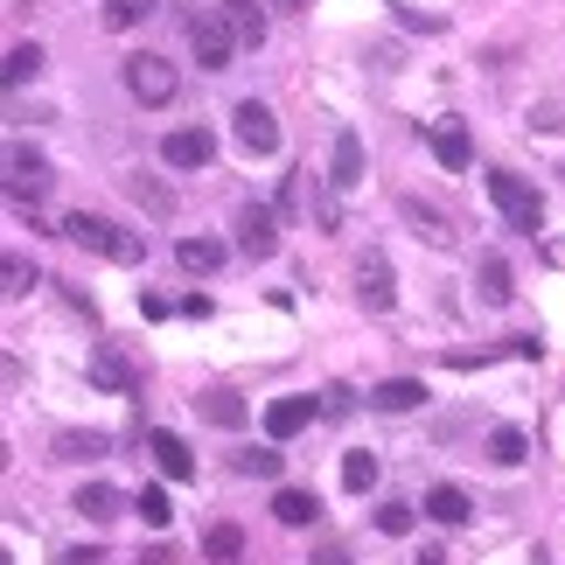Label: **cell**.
<instances>
[{"label":"cell","instance_id":"cell-1","mask_svg":"<svg viewBox=\"0 0 565 565\" xmlns=\"http://www.w3.org/2000/svg\"><path fill=\"white\" fill-rule=\"evenodd\" d=\"M63 237L84 245V252H98V258H113V266H140V258H147V237L140 231H119L113 216H92V210L63 216Z\"/></svg>","mask_w":565,"mask_h":565},{"label":"cell","instance_id":"cell-2","mask_svg":"<svg viewBox=\"0 0 565 565\" xmlns=\"http://www.w3.org/2000/svg\"><path fill=\"white\" fill-rule=\"evenodd\" d=\"M119 84H126V98H134V105H175V92H182L175 63L154 56V50L126 56V63H119Z\"/></svg>","mask_w":565,"mask_h":565},{"label":"cell","instance_id":"cell-3","mask_svg":"<svg viewBox=\"0 0 565 565\" xmlns=\"http://www.w3.org/2000/svg\"><path fill=\"white\" fill-rule=\"evenodd\" d=\"M482 182H489V203L503 210V216H510L516 231H531V237L545 231V195H537V189H531L524 175H510V168H489Z\"/></svg>","mask_w":565,"mask_h":565},{"label":"cell","instance_id":"cell-4","mask_svg":"<svg viewBox=\"0 0 565 565\" xmlns=\"http://www.w3.org/2000/svg\"><path fill=\"white\" fill-rule=\"evenodd\" d=\"M231 134H237L245 154H279V119H273V105H258V98H245L231 113Z\"/></svg>","mask_w":565,"mask_h":565},{"label":"cell","instance_id":"cell-5","mask_svg":"<svg viewBox=\"0 0 565 565\" xmlns=\"http://www.w3.org/2000/svg\"><path fill=\"white\" fill-rule=\"evenodd\" d=\"M433 161L447 168V175H468L475 168V140H468V119H433Z\"/></svg>","mask_w":565,"mask_h":565},{"label":"cell","instance_id":"cell-6","mask_svg":"<svg viewBox=\"0 0 565 565\" xmlns=\"http://www.w3.org/2000/svg\"><path fill=\"white\" fill-rule=\"evenodd\" d=\"M315 412H321V405L308 398V391H287V398H273V405H266V433H273V447H287L294 433H308V426H315Z\"/></svg>","mask_w":565,"mask_h":565},{"label":"cell","instance_id":"cell-7","mask_svg":"<svg viewBox=\"0 0 565 565\" xmlns=\"http://www.w3.org/2000/svg\"><path fill=\"white\" fill-rule=\"evenodd\" d=\"M189 50L203 71H231V50H237V35L224 29V21H210V14H195L189 21Z\"/></svg>","mask_w":565,"mask_h":565},{"label":"cell","instance_id":"cell-8","mask_svg":"<svg viewBox=\"0 0 565 565\" xmlns=\"http://www.w3.org/2000/svg\"><path fill=\"white\" fill-rule=\"evenodd\" d=\"M356 294H363V308H371V315H391L398 279H391V258H384V252H371V258L356 266Z\"/></svg>","mask_w":565,"mask_h":565},{"label":"cell","instance_id":"cell-9","mask_svg":"<svg viewBox=\"0 0 565 565\" xmlns=\"http://www.w3.org/2000/svg\"><path fill=\"white\" fill-rule=\"evenodd\" d=\"M398 216H405V224L426 237L433 252H447V245H454V224H447V210H433L426 195H398Z\"/></svg>","mask_w":565,"mask_h":565},{"label":"cell","instance_id":"cell-10","mask_svg":"<svg viewBox=\"0 0 565 565\" xmlns=\"http://www.w3.org/2000/svg\"><path fill=\"white\" fill-rule=\"evenodd\" d=\"M147 454H154V468L168 475V482H189V475H195V454H189V440H182V433H168V426H154V433H147Z\"/></svg>","mask_w":565,"mask_h":565},{"label":"cell","instance_id":"cell-11","mask_svg":"<svg viewBox=\"0 0 565 565\" xmlns=\"http://www.w3.org/2000/svg\"><path fill=\"white\" fill-rule=\"evenodd\" d=\"M210 154H216V140L203 134V126H175V134L161 140V161L168 168H210Z\"/></svg>","mask_w":565,"mask_h":565},{"label":"cell","instance_id":"cell-12","mask_svg":"<svg viewBox=\"0 0 565 565\" xmlns=\"http://www.w3.org/2000/svg\"><path fill=\"white\" fill-rule=\"evenodd\" d=\"M329 182L335 189H363V134L356 126H342L335 147H329Z\"/></svg>","mask_w":565,"mask_h":565},{"label":"cell","instance_id":"cell-13","mask_svg":"<svg viewBox=\"0 0 565 565\" xmlns=\"http://www.w3.org/2000/svg\"><path fill=\"white\" fill-rule=\"evenodd\" d=\"M237 252L245 258H273L279 252V231H273V210H237Z\"/></svg>","mask_w":565,"mask_h":565},{"label":"cell","instance_id":"cell-14","mask_svg":"<svg viewBox=\"0 0 565 565\" xmlns=\"http://www.w3.org/2000/svg\"><path fill=\"white\" fill-rule=\"evenodd\" d=\"M419 405H426V384L419 377H384V384H371V412H384V419L419 412Z\"/></svg>","mask_w":565,"mask_h":565},{"label":"cell","instance_id":"cell-15","mask_svg":"<svg viewBox=\"0 0 565 565\" xmlns=\"http://www.w3.org/2000/svg\"><path fill=\"white\" fill-rule=\"evenodd\" d=\"M426 516H433V524H447V531H461L468 516H475V503H468L461 482H433L426 489Z\"/></svg>","mask_w":565,"mask_h":565},{"label":"cell","instance_id":"cell-16","mask_svg":"<svg viewBox=\"0 0 565 565\" xmlns=\"http://www.w3.org/2000/svg\"><path fill=\"white\" fill-rule=\"evenodd\" d=\"M92 384H98V391H119V398H126V391H140L134 363H126L113 342H98V350H92Z\"/></svg>","mask_w":565,"mask_h":565},{"label":"cell","instance_id":"cell-17","mask_svg":"<svg viewBox=\"0 0 565 565\" xmlns=\"http://www.w3.org/2000/svg\"><path fill=\"white\" fill-rule=\"evenodd\" d=\"M71 510L84 516V524H113V516L126 510V495H119L113 482H84V489L71 495Z\"/></svg>","mask_w":565,"mask_h":565},{"label":"cell","instance_id":"cell-18","mask_svg":"<svg viewBox=\"0 0 565 565\" xmlns=\"http://www.w3.org/2000/svg\"><path fill=\"white\" fill-rule=\"evenodd\" d=\"M42 182H50V161H42L35 147L14 140V147H8V189H14V195H29V189L42 195Z\"/></svg>","mask_w":565,"mask_h":565},{"label":"cell","instance_id":"cell-19","mask_svg":"<svg viewBox=\"0 0 565 565\" xmlns=\"http://www.w3.org/2000/svg\"><path fill=\"white\" fill-rule=\"evenodd\" d=\"M475 300H482V308H510V300H516L503 258H482V266H475Z\"/></svg>","mask_w":565,"mask_h":565},{"label":"cell","instance_id":"cell-20","mask_svg":"<svg viewBox=\"0 0 565 565\" xmlns=\"http://www.w3.org/2000/svg\"><path fill=\"white\" fill-rule=\"evenodd\" d=\"M224 14H231V35L245 50H266V8L258 0H224Z\"/></svg>","mask_w":565,"mask_h":565},{"label":"cell","instance_id":"cell-21","mask_svg":"<svg viewBox=\"0 0 565 565\" xmlns=\"http://www.w3.org/2000/svg\"><path fill=\"white\" fill-rule=\"evenodd\" d=\"M489 461L495 468H524L531 461V433L524 426H489Z\"/></svg>","mask_w":565,"mask_h":565},{"label":"cell","instance_id":"cell-22","mask_svg":"<svg viewBox=\"0 0 565 565\" xmlns=\"http://www.w3.org/2000/svg\"><path fill=\"white\" fill-rule=\"evenodd\" d=\"M98 454H113V433H84V426L56 433V461H98Z\"/></svg>","mask_w":565,"mask_h":565},{"label":"cell","instance_id":"cell-23","mask_svg":"<svg viewBox=\"0 0 565 565\" xmlns=\"http://www.w3.org/2000/svg\"><path fill=\"white\" fill-rule=\"evenodd\" d=\"M273 516H279V524H294V531H308L315 516H321V503H315L308 489H279L273 495Z\"/></svg>","mask_w":565,"mask_h":565},{"label":"cell","instance_id":"cell-24","mask_svg":"<svg viewBox=\"0 0 565 565\" xmlns=\"http://www.w3.org/2000/svg\"><path fill=\"white\" fill-rule=\"evenodd\" d=\"M342 489H350V495H371V489H377V454H371V447L342 454Z\"/></svg>","mask_w":565,"mask_h":565},{"label":"cell","instance_id":"cell-25","mask_svg":"<svg viewBox=\"0 0 565 565\" xmlns=\"http://www.w3.org/2000/svg\"><path fill=\"white\" fill-rule=\"evenodd\" d=\"M175 258H182V273H216L224 266V245H216V237H182Z\"/></svg>","mask_w":565,"mask_h":565},{"label":"cell","instance_id":"cell-26","mask_svg":"<svg viewBox=\"0 0 565 565\" xmlns=\"http://www.w3.org/2000/svg\"><path fill=\"white\" fill-rule=\"evenodd\" d=\"M134 516H140L147 531H168V516H175V503H168V489H161V482H147V489L134 495Z\"/></svg>","mask_w":565,"mask_h":565},{"label":"cell","instance_id":"cell-27","mask_svg":"<svg viewBox=\"0 0 565 565\" xmlns=\"http://www.w3.org/2000/svg\"><path fill=\"white\" fill-rule=\"evenodd\" d=\"M237 552H245V531H237V524L203 531V558H210V565H237Z\"/></svg>","mask_w":565,"mask_h":565},{"label":"cell","instance_id":"cell-28","mask_svg":"<svg viewBox=\"0 0 565 565\" xmlns=\"http://www.w3.org/2000/svg\"><path fill=\"white\" fill-rule=\"evenodd\" d=\"M35 71H42V42H14V50H8V71H0V77H8V92H21Z\"/></svg>","mask_w":565,"mask_h":565},{"label":"cell","instance_id":"cell-29","mask_svg":"<svg viewBox=\"0 0 565 565\" xmlns=\"http://www.w3.org/2000/svg\"><path fill=\"white\" fill-rule=\"evenodd\" d=\"M195 405H203V412H210L216 426H245V419H252V412H245V398H237V391H203V398H195Z\"/></svg>","mask_w":565,"mask_h":565},{"label":"cell","instance_id":"cell-30","mask_svg":"<svg viewBox=\"0 0 565 565\" xmlns=\"http://www.w3.org/2000/svg\"><path fill=\"white\" fill-rule=\"evenodd\" d=\"M154 14V0H105V29L126 35V29H140V21Z\"/></svg>","mask_w":565,"mask_h":565},{"label":"cell","instance_id":"cell-31","mask_svg":"<svg viewBox=\"0 0 565 565\" xmlns=\"http://www.w3.org/2000/svg\"><path fill=\"white\" fill-rule=\"evenodd\" d=\"M412 524H419V503H398V495H391V503L377 510V531H384V537H405Z\"/></svg>","mask_w":565,"mask_h":565},{"label":"cell","instance_id":"cell-32","mask_svg":"<svg viewBox=\"0 0 565 565\" xmlns=\"http://www.w3.org/2000/svg\"><path fill=\"white\" fill-rule=\"evenodd\" d=\"M237 475H258V482H273V475H279V447H245V454H237Z\"/></svg>","mask_w":565,"mask_h":565},{"label":"cell","instance_id":"cell-33","mask_svg":"<svg viewBox=\"0 0 565 565\" xmlns=\"http://www.w3.org/2000/svg\"><path fill=\"white\" fill-rule=\"evenodd\" d=\"M126 189H134V203H147V210H154V216H168V210H175V195H168L161 182H147V175H134V182H126Z\"/></svg>","mask_w":565,"mask_h":565},{"label":"cell","instance_id":"cell-34","mask_svg":"<svg viewBox=\"0 0 565 565\" xmlns=\"http://www.w3.org/2000/svg\"><path fill=\"white\" fill-rule=\"evenodd\" d=\"M321 412H329V419H350V412H356V391L350 384H329V391H321Z\"/></svg>","mask_w":565,"mask_h":565},{"label":"cell","instance_id":"cell-35","mask_svg":"<svg viewBox=\"0 0 565 565\" xmlns=\"http://www.w3.org/2000/svg\"><path fill=\"white\" fill-rule=\"evenodd\" d=\"M29 287H35V266L21 252H8V294H29Z\"/></svg>","mask_w":565,"mask_h":565},{"label":"cell","instance_id":"cell-36","mask_svg":"<svg viewBox=\"0 0 565 565\" xmlns=\"http://www.w3.org/2000/svg\"><path fill=\"white\" fill-rule=\"evenodd\" d=\"M315 565H350V552H342V545H321V552H315Z\"/></svg>","mask_w":565,"mask_h":565},{"label":"cell","instance_id":"cell-37","mask_svg":"<svg viewBox=\"0 0 565 565\" xmlns=\"http://www.w3.org/2000/svg\"><path fill=\"white\" fill-rule=\"evenodd\" d=\"M140 565H175V558H168V552H140Z\"/></svg>","mask_w":565,"mask_h":565},{"label":"cell","instance_id":"cell-38","mask_svg":"<svg viewBox=\"0 0 565 565\" xmlns=\"http://www.w3.org/2000/svg\"><path fill=\"white\" fill-rule=\"evenodd\" d=\"M273 8H294V14H300V8H308V0H273Z\"/></svg>","mask_w":565,"mask_h":565},{"label":"cell","instance_id":"cell-39","mask_svg":"<svg viewBox=\"0 0 565 565\" xmlns=\"http://www.w3.org/2000/svg\"><path fill=\"white\" fill-rule=\"evenodd\" d=\"M419 565H447V558H440V552H426V558H419Z\"/></svg>","mask_w":565,"mask_h":565}]
</instances>
